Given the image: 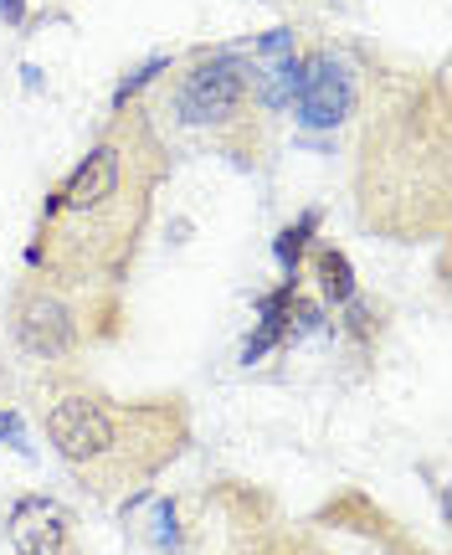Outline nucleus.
Listing matches in <instances>:
<instances>
[{
	"instance_id": "nucleus-1",
	"label": "nucleus",
	"mask_w": 452,
	"mask_h": 555,
	"mask_svg": "<svg viewBox=\"0 0 452 555\" xmlns=\"http://www.w3.org/2000/svg\"><path fill=\"white\" fill-rule=\"evenodd\" d=\"M47 437L57 442V453L67 463H93L114 448V416L93 397H67L47 416Z\"/></svg>"
},
{
	"instance_id": "nucleus-2",
	"label": "nucleus",
	"mask_w": 452,
	"mask_h": 555,
	"mask_svg": "<svg viewBox=\"0 0 452 555\" xmlns=\"http://www.w3.org/2000/svg\"><path fill=\"white\" fill-rule=\"evenodd\" d=\"M247 93V78L232 57L201 62L191 78L180 82V119L185 124H217L227 114H236V103Z\"/></svg>"
},
{
	"instance_id": "nucleus-3",
	"label": "nucleus",
	"mask_w": 452,
	"mask_h": 555,
	"mask_svg": "<svg viewBox=\"0 0 452 555\" xmlns=\"http://www.w3.org/2000/svg\"><path fill=\"white\" fill-rule=\"evenodd\" d=\"M354 108V78L350 67L335 57H309L304 62V88H298V119L309 129H335L350 119Z\"/></svg>"
},
{
	"instance_id": "nucleus-4",
	"label": "nucleus",
	"mask_w": 452,
	"mask_h": 555,
	"mask_svg": "<svg viewBox=\"0 0 452 555\" xmlns=\"http://www.w3.org/2000/svg\"><path fill=\"white\" fill-rule=\"evenodd\" d=\"M118 176H124V159H118V144H99L93 155L82 159L73 180L57 191V201L47 206V217L57 211H73V217H88V211H103L108 201L118 196Z\"/></svg>"
},
{
	"instance_id": "nucleus-5",
	"label": "nucleus",
	"mask_w": 452,
	"mask_h": 555,
	"mask_svg": "<svg viewBox=\"0 0 452 555\" xmlns=\"http://www.w3.org/2000/svg\"><path fill=\"white\" fill-rule=\"evenodd\" d=\"M11 545L21 555H62L67 545V509L52 499H21L11 509Z\"/></svg>"
},
{
	"instance_id": "nucleus-6",
	"label": "nucleus",
	"mask_w": 452,
	"mask_h": 555,
	"mask_svg": "<svg viewBox=\"0 0 452 555\" xmlns=\"http://www.w3.org/2000/svg\"><path fill=\"white\" fill-rule=\"evenodd\" d=\"M16 335H21V345H26L31 356L57 360V356H67V350H73V314L62 309L57 298L37 294V298H26V304H21Z\"/></svg>"
},
{
	"instance_id": "nucleus-7",
	"label": "nucleus",
	"mask_w": 452,
	"mask_h": 555,
	"mask_svg": "<svg viewBox=\"0 0 452 555\" xmlns=\"http://www.w3.org/2000/svg\"><path fill=\"white\" fill-rule=\"evenodd\" d=\"M314 227H319V217L314 211H304L294 227L277 232V262H283V273L288 278H298V258H304V247H309V237H314Z\"/></svg>"
},
{
	"instance_id": "nucleus-8",
	"label": "nucleus",
	"mask_w": 452,
	"mask_h": 555,
	"mask_svg": "<svg viewBox=\"0 0 452 555\" xmlns=\"http://www.w3.org/2000/svg\"><path fill=\"white\" fill-rule=\"evenodd\" d=\"M319 273H324V298H335V304H350L354 298V273H350V258L345 253H319Z\"/></svg>"
},
{
	"instance_id": "nucleus-9",
	"label": "nucleus",
	"mask_w": 452,
	"mask_h": 555,
	"mask_svg": "<svg viewBox=\"0 0 452 555\" xmlns=\"http://www.w3.org/2000/svg\"><path fill=\"white\" fill-rule=\"evenodd\" d=\"M298 88H304V62H298V57H283L273 67V78H268V103H277V108H283V103L298 99Z\"/></svg>"
},
{
	"instance_id": "nucleus-10",
	"label": "nucleus",
	"mask_w": 452,
	"mask_h": 555,
	"mask_svg": "<svg viewBox=\"0 0 452 555\" xmlns=\"http://www.w3.org/2000/svg\"><path fill=\"white\" fill-rule=\"evenodd\" d=\"M0 16L11 21V26H21L26 21V0H0Z\"/></svg>"
},
{
	"instance_id": "nucleus-11",
	"label": "nucleus",
	"mask_w": 452,
	"mask_h": 555,
	"mask_svg": "<svg viewBox=\"0 0 452 555\" xmlns=\"http://www.w3.org/2000/svg\"><path fill=\"white\" fill-rule=\"evenodd\" d=\"M5 437H11V442H16V437H21V416L0 412V442H5Z\"/></svg>"
}]
</instances>
